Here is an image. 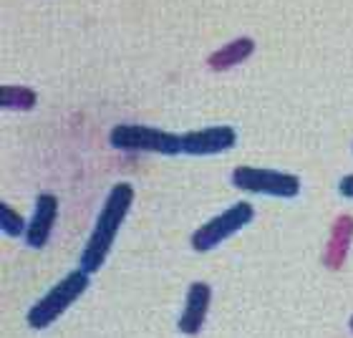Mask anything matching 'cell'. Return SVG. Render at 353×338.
<instances>
[{
	"label": "cell",
	"instance_id": "11",
	"mask_svg": "<svg viewBox=\"0 0 353 338\" xmlns=\"http://www.w3.org/2000/svg\"><path fill=\"white\" fill-rule=\"evenodd\" d=\"M38 101V94L28 86H0V106L10 111H28Z\"/></svg>",
	"mask_w": 353,
	"mask_h": 338
},
{
	"label": "cell",
	"instance_id": "9",
	"mask_svg": "<svg viewBox=\"0 0 353 338\" xmlns=\"http://www.w3.org/2000/svg\"><path fill=\"white\" fill-rule=\"evenodd\" d=\"M351 243H353V217L351 215H339L331 228L328 243H325L323 265H328L331 270H339L341 265H343V260L348 257Z\"/></svg>",
	"mask_w": 353,
	"mask_h": 338
},
{
	"label": "cell",
	"instance_id": "14",
	"mask_svg": "<svg viewBox=\"0 0 353 338\" xmlns=\"http://www.w3.org/2000/svg\"><path fill=\"white\" fill-rule=\"evenodd\" d=\"M348 328H351V331H353V316H351V321H348Z\"/></svg>",
	"mask_w": 353,
	"mask_h": 338
},
{
	"label": "cell",
	"instance_id": "1",
	"mask_svg": "<svg viewBox=\"0 0 353 338\" xmlns=\"http://www.w3.org/2000/svg\"><path fill=\"white\" fill-rule=\"evenodd\" d=\"M134 202V187L129 182H117L109 190L106 199L101 205V212L96 217V225L88 235L86 245H83L81 257H79V268L86 270L88 275L101 270V265L106 263V257L111 252V245L117 240L119 228L126 220V215L132 210Z\"/></svg>",
	"mask_w": 353,
	"mask_h": 338
},
{
	"label": "cell",
	"instance_id": "12",
	"mask_svg": "<svg viewBox=\"0 0 353 338\" xmlns=\"http://www.w3.org/2000/svg\"><path fill=\"white\" fill-rule=\"evenodd\" d=\"M0 230H3V235H8V237H21V235H26L28 225H26L21 212H15L13 207L3 202V205H0Z\"/></svg>",
	"mask_w": 353,
	"mask_h": 338
},
{
	"label": "cell",
	"instance_id": "7",
	"mask_svg": "<svg viewBox=\"0 0 353 338\" xmlns=\"http://www.w3.org/2000/svg\"><path fill=\"white\" fill-rule=\"evenodd\" d=\"M59 220V197L51 192H43L36 197V207H33V217L26 230V245L33 250L46 248V243L51 240L53 225Z\"/></svg>",
	"mask_w": 353,
	"mask_h": 338
},
{
	"label": "cell",
	"instance_id": "3",
	"mask_svg": "<svg viewBox=\"0 0 353 338\" xmlns=\"http://www.w3.org/2000/svg\"><path fill=\"white\" fill-rule=\"evenodd\" d=\"M109 144L119 152H154L164 157L182 155L179 134L147 124H117L109 132Z\"/></svg>",
	"mask_w": 353,
	"mask_h": 338
},
{
	"label": "cell",
	"instance_id": "8",
	"mask_svg": "<svg viewBox=\"0 0 353 338\" xmlns=\"http://www.w3.org/2000/svg\"><path fill=\"white\" fill-rule=\"evenodd\" d=\"M210 303H212V288L207 286V283H202V280H194V283L187 288L184 310H182V316H179V321H176L179 333H184V336H197L207 321Z\"/></svg>",
	"mask_w": 353,
	"mask_h": 338
},
{
	"label": "cell",
	"instance_id": "2",
	"mask_svg": "<svg viewBox=\"0 0 353 338\" xmlns=\"http://www.w3.org/2000/svg\"><path fill=\"white\" fill-rule=\"evenodd\" d=\"M91 286V275L86 270H71L66 278H61L48 293L30 306V310L26 313V321L33 331H46L48 326H53L79 298L88 290Z\"/></svg>",
	"mask_w": 353,
	"mask_h": 338
},
{
	"label": "cell",
	"instance_id": "4",
	"mask_svg": "<svg viewBox=\"0 0 353 338\" xmlns=\"http://www.w3.org/2000/svg\"><path fill=\"white\" fill-rule=\"evenodd\" d=\"M232 184L237 190L250 192V195H265V197L293 199L301 195V177L290 172L268 167H235L232 169Z\"/></svg>",
	"mask_w": 353,
	"mask_h": 338
},
{
	"label": "cell",
	"instance_id": "5",
	"mask_svg": "<svg viewBox=\"0 0 353 338\" xmlns=\"http://www.w3.org/2000/svg\"><path fill=\"white\" fill-rule=\"evenodd\" d=\"M252 220H255V207L250 202H235L225 212H220L217 217H212L210 222H205L202 228H197L192 232V250L197 252L214 250L228 237H232L235 232L248 228Z\"/></svg>",
	"mask_w": 353,
	"mask_h": 338
},
{
	"label": "cell",
	"instance_id": "13",
	"mask_svg": "<svg viewBox=\"0 0 353 338\" xmlns=\"http://www.w3.org/2000/svg\"><path fill=\"white\" fill-rule=\"evenodd\" d=\"M339 195L346 199H353V175H346L339 182Z\"/></svg>",
	"mask_w": 353,
	"mask_h": 338
},
{
	"label": "cell",
	"instance_id": "10",
	"mask_svg": "<svg viewBox=\"0 0 353 338\" xmlns=\"http://www.w3.org/2000/svg\"><path fill=\"white\" fill-rule=\"evenodd\" d=\"M252 51H255V41L248 36H240L235 41H230L228 46L217 48L214 53L207 56V66L212 71H228V68L243 63L245 59H250Z\"/></svg>",
	"mask_w": 353,
	"mask_h": 338
},
{
	"label": "cell",
	"instance_id": "6",
	"mask_svg": "<svg viewBox=\"0 0 353 338\" xmlns=\"http://www.w3.org/2000/svg\"><path fill=\"white\" fill-rule=\"evenodd\" d=\"M237 144V132L230 124L205 126V129H194V132L182 134V155L192 157H210L222 155Z\"/></svg>",
	"mask_w": 353,
	"mask_h": 338
}]
</instances>
